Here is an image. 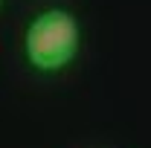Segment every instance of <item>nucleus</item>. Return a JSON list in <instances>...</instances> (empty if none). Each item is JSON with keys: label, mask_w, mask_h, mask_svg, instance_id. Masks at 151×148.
Instances as JSON below:
<instances>
[{"label": "nucleus", "mask_w": 151, "mask_h": 148, "mask_svg": "<svg viewBox=\"0 0 151 148\" xmlns=\"http://www.w3.org/2000/svg\"><path fill=\"white\" fill-rule=\"evenodd\" d=\"M81 47V26L67 9L41 12L23 32V55L38 73H58L73 64Z\"/></svg>", "instance_id": "obj_1"}]
</instances>
